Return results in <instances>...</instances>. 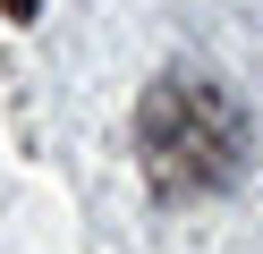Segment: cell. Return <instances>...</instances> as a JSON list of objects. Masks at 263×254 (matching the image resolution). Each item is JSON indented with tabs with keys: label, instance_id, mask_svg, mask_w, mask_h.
I'll return each mask as SVG.
<instances>
[{
	"label": "cell",
	"instance_id": "1",
	"mask_svg": "<svg viewBox=\"0 0 263 254\" xmlns=\"http://www.w3.org/2000/svg\"><path fill=\"white\" fill-rule=\"evenodd\" d=\"M246 152H255V135H246L238 93L212 85L204 68H170V76L144 85V102H136V161H144L161 203H195V195L238 186Z\"/></svg>",
	"mask_w": 263,
	"mask_h": 254
},
{
	"label": "cell",
	"instance_id": "2",
	"mask_svg": "<svg viewBox=\"0 0 263 254\" xmlns=\"http://www.w3.org/2000/svg\"><path fill=\"white\" fill-rule=\"evenodd\" d=\"M34 9H43V0H0V17H9V26H34Z\"/></svg>",
	"mask_w": 263,
	"mask_h": 254
}]
</instances>
